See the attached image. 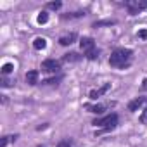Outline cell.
Wrapping results in <instances>:
<instances>
[{"instance_id": "6da1fadb", "label": "cell", "mask_w": 147, "mask_h": 147, "mask_svg": "<svg viewBox=\"0 0 147 147\" xmlns=\"http://www.w3.org/2000/svg\"><path fill=\"white\" fill-rule=\"evenodd\" d=\"M131 57H133V50H130V49H116L109 57V66L116 67V69H125V67L130 66Z\"/></svg>"}, {"instance_id": "7a4b0ae2", "label": "cell", "mask_w": 147, "mask_h": 147, "mask_svg": "<svg viewBox=\"0 0 147 147\" xmlns=\"http://www.w3.org/2000/svg\"><path fill=\"white\" fill-rule=\"evenodd\" d=\"M92 125H94V126H100V128H102V130L99 131V135H100V133H106V131L114 130V128L118 126V114H116V113H111V114H107V116H104V118L94 119V121H92Z\"/></svg>"}, {"instance_id": "3957f363", "label": "cell", "mask_w": 147, "mask_h": 147, "mask_svg": "<svg viewBox=\"0 0 147 147\" xmlns=\"http://www.w3.org/2000/svg\"><path fill=\"white\" fill-rule=\"evenodd\" d=\"M80 47H82L83 55H85L87 59L94 61V59L99 57V50H97V47H95L94 38H90V36H83V38L80 40Z\"/></svg>"}, {"instance_id": "277c9868", "label": "cell", "mask_w": 147, "mask_h": 147, "mask_svg": "<svg viewBox=\"0 0 147 147\" xmlns=\"http://www.w3.org/2000/svg\"><path fill=\"white\" fill-rule=\"evenodd\" d=\"M125 7L128 9V12L131 16H135L140 11L147 9V0H128V2H125Z\"/></svg>"}, {"instance_id": "5b68a950", "label": "cell", "mask_w": 147, "mask_h": 147, "mask_svg": "<svg viewBox=\"0 0 147 147\" xmlns=\"http://www.w3.org/2000/svg\"><path fill=\"white\" fill-rule=\"evenodd\" d=\"M42 71L45 73H59L61 71V62L55 59H45L42 62Z\"/></svg>"}, {"instance_id": "8992f818", "label": "cell", "mask_w": 147, "mask_h": 147, "mask_svg": "<svg viewBox=\"0 0 147 147\" xmlns=\"http://www.w3.org/2000/svg\"><path fill=\"white\" fill-rule=\"evenodd\" d=\"M144 104H147V97H137V99H133V100L128 102V111H130V113H135V111H138Z\"/></svg>"}, {"instance_id": "52a82bcc", "label": "cell", "mask_w": 147, "mask_h": 147, "mask_svg": "<svg viewBox=\"0 0 147 147\" xmlns=\"http://www.w3.org/2000/svg\"><path fill=\"white\" fill-rule=\"evenodd\" d=\"M109 88H111V83H104L102 87H99V88H95V90H92V92H90V99H92V100H97V99H99V97H102Z\"/></svg>"}, {"instance_id": "ba28073f", "label": "cell", "mask_w": 147, "mask_h": 147, "mask_svg": "<svg viewBox=\"0 0 147 147\" xmlns=\"http://www.w3.org/2000/svg\"><path fill=\"white\" fill-rule=\"evenodd\" d=\"M76 38H78V35H76L75 31H71V33H66V35H62V36L59 38V43L66 47V45L75 43V42H76Z\"/></svg>"}, {"instance_id": "9c48e42d", "label": "cell", "mask_w": 147, "mask_h": 147, "mask_svg": "<svg viewBox=\"0 0 147 147\" xmlns=\"http://www.w3.org/2000/svg\"><path fill=\"white\" fill-rule=\"evenodd\" d=\"M38 76H40V75H38V71H36V69L28 71V73H26V83L31 85V87L36 85V83H38Z\"/></svg>"}, {"instance_id": "30bf717a", "label": "cell", "mask_w": 147, "mask_h": 147, "mask_svg": "<svg viewBox=\"0 0 147 147\" xmlns=\"http://www.w3.org/2000/svg\"><path fill=\"white\" fill-rule=\"evenodd\" d=\"M88 113H94V114H100L104 109H106V106L104 104H85L83 106Z\"/></svg>"}, {"instance_id": "8fae6325", "label": "cell", "mask_w": 147, "mask_h": 147, "mask_svg": "<svg viewBox=\"0 0 147 147\" xmlns=\"http://www.w3.org/2000/svg\"><path fill=\"white\" fill-rule=\"evenodd\" d=\"M85 55H80V54H76V52H69V54H64V57H62V61L64 62H78V61H82Z\"/></svg>"}, {"instance_id": "7c38bea8", "label": "cell", "mask_w": 147, "mask_h": 147, "mask_svg": "<svg viewBox=\"0 0 147 147\" xmlns=\"http://www.w3.org/2000/svg\"><path fill=\"white\" fill-rule=\"evenodd\" d=\"M45 47H47V40H45V38L36 36V38L33 40V49H35V50H43Z\"/></svg>"}, {"instance_id": "4fadbf2b", "label": "cell", "mask_w": 147, "mask_h": 147, "mask_svg": "<svg viewBox=\"0 0 147 147\" xmlns=\"http://www.w3.org/2000/svg\"><path fill=\"white\" fill-rule=\"evenodd\" d=\"M18 138H19V135H18V133H16V135H7V137H4V138H2V142H0V147H5L9 142H16Z\"/></svg>"}, {"instance_id": "5bb4252c", "label": "cell", "mask_w": 147, "mask_h": 147, "mask_svg": "<svg viewBox=\"0 0 147 147\" xmlns=\"http://www.w3.org/2000/svg\"><path fill=\"white\" fill-rule=\"evenodd\" d=\"M85 16V12H82V11H78V12H67V14H62V19H76V18H83Z\"/></svg>"}, {"instance_id": "9a60e30c", "label": "cell", "mask_w": 147, "mask_h": 147, "mask_svg": "<svg viewBox=\"0 0 147 147\" xmlns=\"http://www.w3.org/2000/svg\"><path fill=\"white\" fill-rule=\"evenodd\" d=\"M36 21H38V24H45V23L49 21V12H47V11H42V12L38 14Z\"/></svg>"}, {"instance_id": "2e32d148", "label": "cell", "mask_w": 147, "mask_h": 147, "mask_svg": "<svg viewBox=\"0 0 147 147\" xmlns=\"http://www.w3.org/2000/svg\"><path fill=\"white\" fill-rule=\"evenodd\" d=\"M57 147H73V140H71V138H62V140L57 144Z\"/></svg>"}, {"instance_id": "e0dca14e", "label": "cell", "mask_w": 147, "mask_h": 147, "mask_svg": "<svg viewBox=\"0 0 147 147\" xmlns=\"http://www.w3.org/2000/svg\"><path fill=\"white\" fill-rule=\"evenodd\" d=\"M12 69H14V64H11V62L4 64V66H2V75H9Z\"/></svg>"}, {"instance_id": "ac0fdd59", "label": "cell", "mask_w": 147, "mask_h": 147, "mask_svg": "<svg viewBox=\"0 0 147 147\" xmlns=\"http://www.w3.org/2000/svg\"><path fill=\"white\" fill-rule=\"evenodd\" d=\"M61 5H62L61 2H49L45 7H47V9H52V11H59V9H61Z\"/></svg>"}, {"instance_id": "d6986e66", "label": "cell", "mask_w": 147, "mask_h": 147, "mask_svg": "<svg viewBox=\"0 0 147 147\" xmlns=\"http://www.w3.org/2000/svg\"><path fill=\"white\" fill-rule=\"evenodd\" d=\"M138 119H140V123L142 125H147V107L140 113V116H138Z\"/></svg>"}, {"instance_id": "ffe728a7", "label": "cell", "mask_w": 147, "mask_h": 147, "mask_svg": "<svg viewBox=\"0 0 147 147\" xmlns=\"http://www.w3.org/2000/svg\"><path fill=\"white\" fill-rule=\"evenodd\" d=\"M61 78H62V76H57V78H50V80H45L43 83H45V85H57V83L61 82Z\"/></svg>"}, {"instance_id": "44dd1931", "label": "cell", "mask_w": 147, "mask_h": 147, "mask_svg": "<svg viewBox=\"0 0 147 147\" xmlns=\"http://www.w3.org/2000/svg\"><path fill=\"white\" fill-rule=\"evenodd\" d=\"M116 21H99L94 24V28H99V26H109V24H114Z\"/></svg>"}, {"instance_id": "7402d4cb", "label": "cell", "mask_w": 147, "mask_h": 147, "mask_svg": "<svg viewBox=\"0 0 147 147\" xmlns=\"http://www.w3.org/2000/svg\"><path fill=\"white\" fill-rule=\"evenodd\" d=\"M138 38L147 40V30H140V31H138Z\"/></svg>"}, {"instance_id": "603a6c76", "label": "cell", "mask_w": 147, "mask_h": 147, "mask_svg": "<svg viewBox=\"0 0 147 147\" xmlns=\"http://www.w3.org/2000/svg\"><path fill=\"white\" fill-rule=\"evenodd\" d=\"M0 85H2V87H11V82L4 78V80H2V83H0Z\"/></svg>"}, {"instance_id": "cb8c5ba5", "label": "cell", "mask_w": 147, "mask_h": 147, "mask_svg": "<svg viewBox=\"0 0 147 147\" xmlns=\"http://www.w3.org/2000/svg\"><path fill=\"white\" fill-rule=\"evenodd\" d=\"M140 88H142V90H147V78H145V80L142 82V85H140Z\"/></svg>"}]
</instances>
